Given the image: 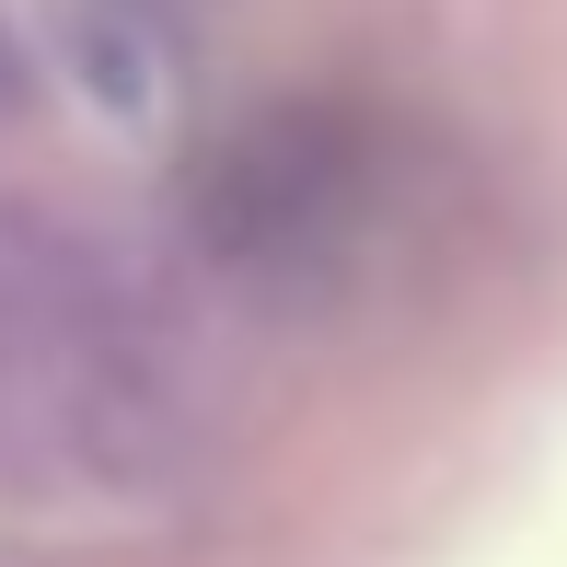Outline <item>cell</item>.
Masks as SVG:
<instances>
[{
	"mask_svg": "<svg viewBox=\"0 0 567 567\" xmlns=\"http://www.w3.org/2000/svg\"><path fill=\"white\" fill-rule=\"evenodd\" d=\"M0 82H12V59H0Z\"/></svg>",
	"mask_w": 567,
	"mask_h": 567,
	"instance_id": "7a4b0ae2",
	"label": "cell"
},
{
	"mask_svg": "<svg viewBox=\"0 0 567 567\" xmlns=\"http://www.w3.org/2000/svg\"><path fill=\"white\" fill-rule=\"evenodd\" d=\"M70 82L93 93L116 127H163L186 105V35L163 0H70Z\"/></svg>",
	"mask_w": 567,
	"mask_h": 567,
	"instance_id": "6da1fadb",
	"label": "cell"
}]
</instances>
